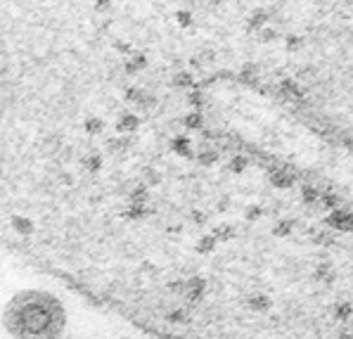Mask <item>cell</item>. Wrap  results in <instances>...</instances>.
<instances>
[{"instance_id":"13","label":"cell","mask_w":353,"mask_h":339,"mask_svg":"<svg viewBox=\"0 0 353 339\" xmlns=\"http://www.w3.org/2000/svg\"><path fill=\"white\" fill-rule=\"evenodd\" d=\"M263 216V209L261 206H249L246 209V218H251V221H256V218Z\"/></svg>"},{"instance_id":"2","label":"cell","mask_w":353,"mask_h":339,"mask_svg":"<svg viewBox=\"0 0 353 339\" xmlns=\"http://www.w3.org/2000/svg\"><path fill=\"white\" fill-rule=\"evenodd\" d=\"M327 223L334 226V228H351V216L344 214V211H337V214H332L327 218Z\"/></svg>"},{"instance_id":"3","label":"cell","mask_w":353,"mask_h":339,"mask_svg":"<svg viewBox=\"0 0 353 339\" xmlns=\"http://www.w3.org/2000/svg\"><path fill=\"white\" fill-rule=\"evenodd\" d=\"M249 306L254 309V311H271L272 301L266 294H258V297H251L249 299Z\"/></svg>"},{"instance_id":"11","label":"cell","mask_w":353,"mask_h":339,"mask_svg":"<svg viewBox=\"0 0 353 339\" xmlns=\"http://www.w3.org/2000/svg\"><path fill=\"white\" fill-rule=\"evenodd\" d=\"M173 147H176L178 154H188V152H190V140H188V138H176Z\"/></svg>"},{"instance_id":"7","label":"cell","mask_w":353,"mask_h":339,"mask_svg":"<svg viewBox=\"0 0 353 339\" xmlns=\"http://www.w3.org/2000/svg\"><path fill=\"white\" fill-rule=\"evenodd\" d=\"M313 278H315V280H325V282H329V280H332V268H329V263H320V266L315 268V273H313Z\"/></svg>"},{"instance_id":"10","label":"cell","mask_w":353,"mask_h":339,"mask_svg":"<svg viewBox=\"0 0 353 339\" xmlns=\"http://www.w3.org/2000/svg\"><path fill=\"white\" fill-rule=\"evenodd\" d=\"M287 50H289V53H294V50H301V48H303V38H301V36H294V33H292V36H287Z\"/></svg>"},{"instance_id":"14","label":"cell","mask_w":353,"mask_h":339,"mask_svg":"<svg viewBox=\"0 0 353 339\" xmlns=\"http://www.w3.org/2000/svg\"><path fill=\"white\" fill-rule=\"evenodd\" d=\"M301 195H303V202H315V199H318V195H315V190H311V188H303V190H301Z\"/></svg>"},{"instance_id":"16","label":"cell","mask_w":353,"mask_h":339,"mask_svg":"<svg viewBox=\"0 0 353 339\" xmlns=\"http://www.w3.org/2000/svg\"><path fill=\"white\" fill-rule=\"evenodd\" d=\"M199 121H202V116H199V114H190V116H188V126H190V128H197Z\"/></svg>"},{"instance_id":"15","label":"cell","mask_w":353,"mask_h":339,"mask_svg":"<svg viewBox=\"0 0 353 339\" xmlns=\"http://www.w3.org/2000/svg\"><path fill=\"white\" fill-rule=\"evenodd\" d=\"M244 166H246V162H244V159H240V157H235V159H232V164H230V169H232V171H237V173H240V171H244Z\"/></svg>"},{"instance_id":"1","label":"cell","mask_w":353,"mask_h":339,"mask_svg":"<svg viewBox=\"0 0 353 339\" xmlns=\"http://www.w3.org/2000/svg\"><path fill=\"white\" fill-rule=\"evenodd\" d=\"M332 313H334V320H349V318H353V306L349 304V301H341V304H337L334 309H332Z\"/></svg>"},{"instance_id":"5","label":"cell","mask_w":353,"mask_h":339,"mask_svg":"<svg viewBox=\"0 0 353 339\" xmlns=\"http://www.w3.org/2000/svg\"><path fill=\"white\" fill-rule=\"evenodd\" d=\"M271 180H272V185H275V188H282V190H285V188H292V185H294L292 176H289V173H282V171L272 173Z\"/></svg>"},{"instance_id":"4","label":"cell","mask_w":353,"mask_h":339,"mask_svg":"<svg viewBox=\"0 0 353 339\" xmlns=\"http://www.w3.org/2000/svg\"><path fill=\"white\" fill-rule=\"evenodd\" d=\"M266 22H268V12H266V10H256V12L249 17V27L254 28V31H258L261 27H266Z\"/></svg>"},{"instance_id":"9","label":"cell","mask_w":353,"mask_h":339,"mask_svg":"<svg viewBox=\"0 0 353 339\" xmlns=\"http://www.w3.org/2000/svg\"><path fill=\"white\" fill-rule=\"evenodd\" d=\"M214 247H216V240H214V237H209V235H206V237H202V240H199V244H197V249H199L202 254L214 252Z\"/></svg>"},{"instance_id":"8","label":"cell","mask_w":353,"mask_h":339,"mask_svg":"<svg viewBox=\"0 0 353 339\" xmlns=\"http://www.w3.org/2000/svg\"><path fill=\"white\" fill-rule=\"evenodd\" d=\"M258 38H261L263 43H272L275 38H277V31L271 28V27H261L258 28Z\"/></svg>"},{"instance_id":"12","label":"cell","mask_w":353,"mask_h":339,"mask_svg":"<svg viewBox=\"0 0 353 339\" xmlns=\"http://www.w3.org/2000/svg\"><path fill=\"white\" fill-rule=\"evenodd\" d=\"M176 19H178V24H180V27H190L192 24V12L190 10H180V12L176 14Z\"/></svg>"},{"instance_id":"17","label":"cell","mask_w":353,"mask_h":339,"mask_svg":"<svg viewBox=\"0 0 353 339\" xmlns=\"http://www.w3.org/2000/svg\"><path fill=\"white\" fill-rule=\"evenodd\" d=\"M214 159H216V154H211V152L199 154V162H202V164H214Z\"/></svg>"},{"instance_id":"6","label":"cell","mask_w":353,"mask_h":339,"mask_svg":"<svg viewBox=\"0 0 353 339\" xmlns=\"http://www.w3.org/2000/svg\"><path fill=\"white\" fill-rule=\"evenodd\" d=\"M292 228H294L292 221H277V223L272 226V232H275L277 237H287V235L292 232Z\"/></svg>"}]
</instances>
